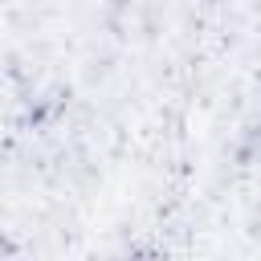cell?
I'll return each instance as SVG.
<instances>
[{"instance_id": "1", "label": "cell", "mask_w": 261, "mask_h": 261, "mask_svg": "<svg viewBox=\"0 0 261 261\" xmlns=\"http://www.w3.org/2000/svg\"><path fill=\"white\" fill-rule=\"evenodd\" d=\"M65 102H69V94H65L61 86H53V90H45V94H33V98H24L20 122L33 126V130H41V126H49V122H57V118L65 114Z\"/></svg>"}, {"instance_id": "2", "label": "cell", "mask_w": 261, "mask_h": 261, "mask_svg": "<svg viewBox=\"0 0 261 261\" xmlns=\"http://www.w3.org/2000/svg\"><path fill=\"white\" fill-rule=\"evenodd\" d=\"M237 163H261V126H249L237 143Z\"/></svg>"}]
</instances>
